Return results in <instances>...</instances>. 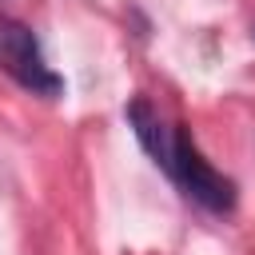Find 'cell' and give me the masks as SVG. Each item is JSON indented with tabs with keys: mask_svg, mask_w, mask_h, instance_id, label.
<instances>
[{
	"mask_svg": "<svg viewBox=\"0 0 255 255\" xmlns=\"http://www.w3.org/2000/svg\"><path fill=\"white\" fill-rule=\"evenodd\" d=\"M128 124H131L135 139L143 143V151H147L159 167H167V159H171V135H167L163 120L155 116V108H151L147 100H131V104H128Z\"/></svg>",
	"mask_w": 255,
	"mask_h": 255,
	"instance_id": "3",
	"label": "cell"
},
{
	"mask_svg": "<svg viewBox=\"0 0 255 255\" xmlns=\"http://www.w3.org/2000/svg\"><path fill=\"white\" fill-rule=\"evenodd\" d=\"M163 171H167V175L183 187V195L195 199L199 207H207V211H231V207H235V183H231L227 175H219V171L199 155V147L191 143L187 131H175V135H171V159H167Z\"/></svg>",
	"mask_w": 255,
	"mask_h": 255,
	"instance_id": "1",
	"label": "cell"
},
{
	"mask_svg": "<svg viewBox=\"0 0 255 255\" xmlns=\"http://www.w3.org/2000/svg\"><path fill=\"white\" fill-rule=\"evenodd\" d=\"M0 68L24 84L28 92L36 96H60L64 92V80L48 68L44 52H40V40L32 36L28 24L12 20V16H0Z\"/></svg>",
	"mask_w": 255,
	"mask_h": 255,
	"instance_id": "2",
	"label": "cell"
}]
</instances>
